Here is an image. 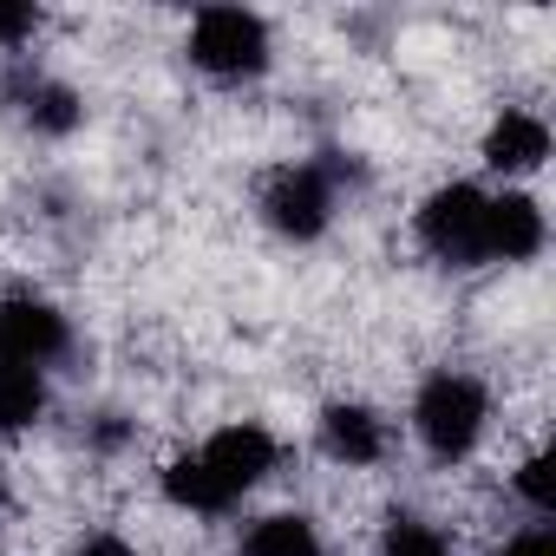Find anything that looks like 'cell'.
<instances>
[{
  "mask_svg": "<svg viewBox=\"0 0 556 556\" xmlns=\"http://www.w3.org/2000/svg\"><path fill=\"white\" fill-rule=\"evenodd\" d=\"M321 445H328L334 465H380V452H387V426H380L367 406L334 400V406L321 413Z\"/></svg>",
  "mask_w": 556,
  "mask_h": 556,
  "instance_id": "ba28073f",
  "label": "cell"
},
{
  "mask_svg": "<svg viewBox=\"0 0 556 556\" xmlns=\"http://www.w3.org/2000/svg\"><path fill=\"white\" fill-rule=\"evenodd\" d=\"M484 249H491V262H530L543 249V210L530 197H517V190L491 197V210H484Z\"/></svg>",
  "mask_w": 556,
  "mask_h": 556,
  "instance_id": "52a82bcc",
  "label": "cell"
},
{
  "mask_svg": "<svg viewBox=\"0 0 556 556\" xmlns=\"http://www.w3.org/2000/svg\"><path fill=\"white\" fill-rule=\"evenodd\" d=\"M73 556H138V549H131L118 530H92V536H79V549H73Z\"/></svg>",
  "mask_w": 556,
  "mask_h": 556,
  "instance_id": "ac0fdd59",
  "label": "cell"
},
{
  "mask_svg": "<svg viewBox=\"0 0 556 556\" xmlns=\"http://www.w3.org/2000/svg\"><path fill=\"white\" fill-rule=\"evenodd\" d=\"M549 157V125L536 112H504L491 131H484V164L517 177V170H536Z\"/></svg>",
  "mask_w": 556,
  "mask_h": 556,
  "instance_id": "9c48e42d",
  "label": "cell"
},
{
  "mask_svg": "<svg viewBox=\"0 0 556 556\" xmlns=\"http://www.w3.org/2000/svg\"><path fill=\"white\" fill-rule=\"evenodd\" d=\"M40 413H47V380H40V367L0 361V432H27Z\"/></svg>",
  "mask_w": 556,
  "mask_h": 556,
  "instance_id": "7c38bea8",
  "label": "cell"
},
{
  "mask_svg": "<svg viewBox=\"0 0 556 556\" xmlns=\"http://www.w3.org/2000/svg\"><path fill=\"white\" fill-rule=\"evenodd\" d=\"M66 348H73V334H66V315L53 302H34V295H8V302H0V361L47 367Z\"/></svg>",
  "mask_w": 556,
  "mask_h": 556,
  "instance_id": "5b68a950",
  "label": "cell"
},
{
  "mask_svg": "<svg viewBox=\"0 0 556 556\" xmlns=\"http://www.w3.org/2000/svg\"><path fill=\"white\" fill-rule=\"evenodd\" d=\"M242 556H328V549H321V530H315L308 517L275 510V517H262V523L242 536Z\"/></svg>",
  "mask_w": 556,
  "mask_h": 556,
  "instance_id": "8fae6325",
  "label": "cell"
},
{
  "mask_svg": "<svg viewBox=\"0 0 556 556\" xmlns=\"http://www.w3.org/2000/svg\"><path fill=\"white\" fill-rule=\"evenodd\" d=\"M484 210H491V197L478 184H445V190H432L419 203V242L439 262H452V268H478V262H491V249H484Z\"/></svg>",
  "mask_w": 556,
  "mask_h": 556,
  "instance_id": "3957f363",
  "label": "cell"
},
{
  "mask_svg": "<svg viewBox=\"0 0 556 556\" xmlns=\"http://www.w3.org/2000/svg\"><path fill=\"white\" fill-rule=\"evenodd\" d=\"M0 497H8V484H0Z\"/></svg>",
  "mask_w": 556,
  "mask_h": 556,
  "instance_id": "d6986e66",
  "label": "cell"
},
{
  "mask_svg": "<svg viewBox=\"0 0 556 556\" xmlns=\"http://www.w3.org/2000/svg\"><path fill=\"white\" fill-rule=\"evenodd\" d=\"M34 8H21V0H0V47H21L27 34H34Z\"/></svg>",
  "mask_w": 556,
  "mask_h": 556,
  "instance_id": "e0dca14e",
  "label": "cell"
},
{
  "mask_svg": "<svg viewBox=\"0 0 556 556\" xmlns=\"http://www.w3.org/2000/svg\"><path fill=\"white\" fill-rule=\"evenodd\" d=\"M164 497H170L177 510H190V517H223V510L236 504V491H229L203 458H177V465H164Z\"/></svg>",
  "mask_w": 556,
  "mask_h": 556,
  "instance_id": "30bf717a",
  "label": "cell"
},
{
  "mask_svg": "<svg viewBox=\"0 0 556 556\" xmlns=\"http://www.w3.org/2000/svg\"><path fill=\"white\" fill-rule=\"evenodd\" d=\"M517 497L536 510V517H549L556 510V478H549V452H536V458H523V471H517Z\"/></svg>",
  "mask_w": 556,
  "mask_h": 556,
  "instance_id": "9a60e30c",
  "label": "cell"
},
{
  "mask_svg": "<svg viewBox=\"0 0 556 556\" xmlns=\"http://www.w3.org/2000/svg\"><path fill=\"white\" fill-rule=\"evenodd\" d=\"M190 60L210 79H249L268 66V27L249 8H203L190 21Z\"/></svg>",
  "mask_w": 556,
  "mask_h": 556,
  "instance_id": "7a4b0ae2",
  "label": "cell"
},
{
  "mask_svg": "<svg viewBox=\"0 0 556 556\" xmlns=\"http://www.w3.org/2000/svg\"><path fill=\"white\" fill-rule=\"evenodd\" d=\"M27 125H34V131H73V125H79V99H73L66 86L34 79V92H27Z\"/></svg>",
  "mask_w": 556,
  "mask_h": 556,
  "instance_id": "4fadbf2b",
  "label": "cell"
},
{
  "mask_svg": "<svg viewBox=\"0 0 556 556\" xmlns=\"http://www.w3.org/2000/svg\"><path fill=\"white\" fill-rule=\"evenodd\" d=\"M236 497L249 491V484H262L268 471H275V432L268 426H255V419H236V426H223V432H210V445L197 452Z\"/></svg>",
  "mask_w": 556,
  "mask_h": 556,
  "instance_id": "8992f818",
  "label": "cell"
},
{
  "mask_svg": "<svg viewBox=\"0 0 556 556\" xmlns=\"http://www.w3.org/2000/svg\"><path fill=\"white\" fill-rule=\"evenodd\" d=\"M262 216L268 229H282L289 242H315L334 216V184L321 164H282L262 184Z\"/></svg>",
  "mask_w": 556,
  "mask_h": 556,
  "instance_id": "277c9868",
  "label": "cell"
},
{
  "mask_svg": "<svg viewBox=\"0 0 556 556\" xmlns=\"http://www.w3.org/2000/svg\"><path fill=\"white\" fill-rule=\"evenodd\" d=\"M497 556H556V530H549V523H530V530H517Z\"/></svg>",
  "mask_w": 556,
  "mask_h": 556,
  "instance_id": "2e32d148",
  "label": "cell"
},
{
  "mask_svg": "<svg viewBox=\"0 0 556 556\" xmlns=\"http://www.w3.org/2000/svg\"><path fill=\"white\" fill-rule=\"evenodd\" d=\"M484 419H491V400H484V380H471V374H432L413 400V432L426 439V452L439 465H458L478 445Z\"/></svg>",
  "mask_w": 556,
  "mask_h": 556,
  "instance_id": "6da1fadb",
  "label": "cell"
},
{
  "mask_svg": "<svg viewBox=\"0 0 556 556\" xmlns=\"http://www.w3.org/2000/svg\"><path fill=\"white\" fill-rule=\"evenodd\" d=\"M380 556H452V549H445V536H439L432 523H419V517H393L387 536H380Z\"/></svg>",
  "mask_w": 556,
  "mask_h": 556,
  "instance_id": "5bb4252c",
  "label": "cell"
}]
</instances>
